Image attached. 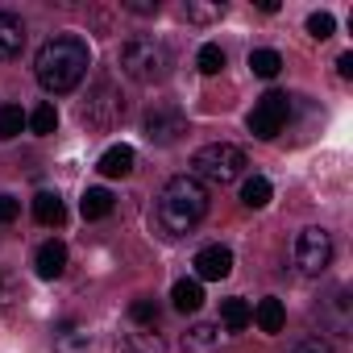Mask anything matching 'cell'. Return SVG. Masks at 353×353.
I'll return each instance as SVG.
<instances>
[{"mask_svg": "<svg viewBox=\"0 0 353 353\" xmlns=\"http://www.w3.org/2000/svg\"><path fill=\"white\" fill-rule=\"evenodd\" d=\"M241 204H245V208H266V204H270V179L250 174V179L241 183Z\"/></svg>", "mask_w": 353, "mask_h": 353, "instance_id": "44dd1931", "label": "cell"}, {"mask_svg": "<svg viewBox=\"0 0 353 353\" xmlns=\"http://www.w3.org/2000/svg\"><path fill=\"white\" fill-rule=\"evenodd\" d=\"M291 353H332V345H328V341H320V336H303Z\"/></svg>", "mask_w": 353, "mask_h": 353, "instance_id": "f1b7e54d", "label": "cell"}, {"mask_svg": "<svg viewBox=\"0 0 353 353\" xmlns=\"http://www.w3.org/2000/svg\"><path fill=\"white\" fill-rule=\"evenodd\" d=\"M121 112H125V96H121L108 79H100V83L88 92V100L79 104V121L92 125V129H108V125H117Z\"/></svg>", "mask_w": 353, "mask_h": 353, "instance_id": "5b68a950", "label": "cell"}, {"mask_svg": "<svg viewBox=\"0 0 353 353\" xmlns=\"http://www.w3.org/2000/svg\"><path fill=\"white\" fill-rule=\"evenodd\" d=\"M26 125H30L38 137H50V133L59 129V112H54V104H38V108L26 117Z\"/></svg>", "mask_w": 353, "mask_h": 353, "instance_id": "d4e9b609", "label": "cell"}, {"mask_svg": "<svg viewBox=\"0 0 353 353\" xmlns=\"http://www.w3.org/2000/svg\"><path fill=\"white\" fill-rule=\"evenodd\" d=\"M158 316H162V307H158V299H150V295H141V299H133V303H129V320H133V324H141V328H154V324H158Z\"/></svg>", "mask_w": 353, "mask_h": 353, "instance_id": "484cf974", "label": "cell"}, {"mask_svg": "<svg viewBox=\"0 0 353 353\" xmlns=\"http://www.w3.org/2000/svg\"><path fill=\"white\" fill-rule=\"evenodd\" d=\"M287 117H291V96L287 92H266L258 104H254V112H250V133L254 137H262V141H270V137H279L283 133V125H287Z\"/></svg>", "mask_w": 353, "mask_h": 353, "instance_id": "8992f818", "label": "cell"}, {"mask_svg": "<svg viewBox=\"0 0 353 353\" xmlns=\"http://www.w3.org/2000/svg\"><path fill=\"white\" fill-rule=\"evenodd\" d=\"M17 212H21V204H17L13 196H0V225H13Z\"/></svg>", "mask_w": 353, "mask_h": 353, "instance_id": "f546056e", "label": "cell"}, {"mask_svg": "<svg viewBox=\"0 0 353 353\" xmlns=\"http://www.w3.org/2000/svg\"><path fill=\"white\" fill-rule=\"evenodd\" d=\"M229 274H233V250H229V245H204V250L196 254V279L221 283V279H229Z\"/></svg>", "mask_w": 353, "mask_h": 353, "instance_id": "9c48e42d", "label": "cell"}, {"mask_svg": "<svg viewBox=\"0 0 353 353\" xmlns=\"http://www.w3.org/2000/svg\"><path fill=\"white\" fill-rule=\"evenodd\" d=\"M196 67H200L204 75H221V71H225V50H221L216 42L200 46V54H196Z\"/></svg>", "mask_w": 353, "mask_h": 353, "instance_id": "4316f807", "label": "cell"}, {"mask_svg": "<svg viewBox=\"0 0 353 353\" xmlns=\"http://www.w3.org/2000/svg\"><path fill=\"white\" fill-rule=\"evenodd\" d=\"M26 50V26L17 13H0V63H9Z\"/></svg>", "mask_w": 353, "mask_h": 353, "instance_id": "30bf717a", "label": "cell"}, {"mask_svg": "<svg viewBox=\"0 0 353 353\" xmlns=\"http://www.w3.org/2000/svg\"><path fill=\"white\" fill-rule=\"evenodd\" d=\"M328 262H332V237H328V229H316V225L303 229L295 237V266L303 274H320Z\"/></svg>", "mask_w": 353, "mask_h": 353, "instance_id": "52a82bcc", "label": "cell"}, {"mask_svg": "<svg viewBox=\"0 0 353 353\" xmlns=\"http://www.w3.org/2000/svg\"><path fill=\"white\" fill-rule=\"evenodd\" d=\"M204 216H208V188L196 179V174H174V179L158 192L154 221H158L162 237H183Z\"/></svg>", "mask_w": 353, "mask_h": 353, "instance_id": "6da1fadb", "label": "cell"}, {"mask_svg": "<svg viewBox=\"0 0 353 353\" xmlns=\"http://www.w3.org/2000/svg\"><path fill=\"white\" fill-rule=\"evenodd\" d=\"M221 320H225V328L229 332H241V328H250V320H254V307L245 303V299H225L221 303Z\"/></svg>", "mask_w": 353, "mask_h": 353, "instance_id": "ffe728a7", "label": "cell"}, {"mask_svg": "<svg viewBox=\"0 0 353 353\" xmlns=\"http://www.w3.org/2000/svg\"><path fill=\"white\" fill-rule=\"evenodd\" d=\"M245 166H250V158H245V150L233 145V141H212V145L196 150V158H192L196 179H200V183H216V188L241 179Z\"/></svg>", "mask_w": 353, "mask_h": 353, "instance_id": "277c9868", "label": "cell"}, {"mask_svg": "<svg viewBox=\"0 0 353 353\" xmlns=\"http://www.w3.org/2000/svg\"><path fill=\"white\" fill-rule=\"evenodd\" d=\"M21 129H26V112H21V104H0V141L21 137Z\"/></svg>", "mask_w": 353, "mask_h": 353, "instance_id": "603a6c76", "label": "cell"}, {"mask_svg": "<svg viewBox=\"0 0 353 353\" xmlns=\"http://www.w3.org/2000/svg\"><path fill=\"white\" fill-rule=\"evenodd\" d=\"M34 266H38L42 279H59V274L67 270V245H63V241H46V245H38Z\"/></svg>", "mask_w": 353, "mask_h": 353, "instance_id": "5bb4252c", "label": "cell"}, {"mask_svg": "<svg viewBox=\"0 0 353 353\" xmlns=\"http://www.w3.org/2000/svg\"><path fill=\"white\" fill-rule=\"evenodd\" d=\"M183 349L188 353H221V324H208V320L192 324L183 332Z\"/></svg>", "mask_w": 353, "mask_h": 353, "instance_id": "4fadbf2b", "label": "cell"}, {"mask_svg": "<svg viewBox=\"0 0 353 353\" xmlns=\"http://www.w3.org/2000/svg\"><path fill=\"white\" fill-rule=\"evenodd\" d=\"M133 162H137V154H133V145H108V150L100 154V162H96V170L104 174V179H125V174L133 170Z\"/></svg>", "mask_w": 353, "mask_h": 353, "instance_id": "7c38bea8", "label": "cell"}, {"mask_svg": "<svg viewBox=\"0 0 353 353\" xmlns=\"http://www.w3.org/2000/svg\"><path fill=\"white\" fill-rule=\"evenodd\" d=\"M336 71H341V79H353V54H341L336 59Z\"/></svg>", "mask_w": 353, "mask_h": 353, "instance_id": "4dcf8cb0", "label": "cell"}, {"mask_svg": "<svg viewBox=\"0 0 353 353\" xmlns=\"http://www.w3.org/2000/svg\"><path fill=\"white\" fill-rule=\"evenodd\" d=\"M183 133H188V117L174 108V104H154L145 112V137L154 145H174Z\"/></svg>", "mask_w": 353, "mask_h": 353, "instance_id": "ba28073f", "label": "cell"}, {"mask_svg": "<svg viewBox=\"0 0 353 353\" xmlns=\"http://www.w3.org/2000/svg\"><path fill=\"white\" fill-rule=\"evenodd\" d=\"M92 349V332L79 324H63L54 332V353H88Z\"/></svg>", "mask_w": 353, "mask_h": 353, "instance_id": "ac0fdd59", "label": "cell"}, {"mask_svg": "<svg viewBox=\"0 0 353 353\" xmlns=\"http://www.w3.org/2000/svg\"><path fill=\"white\" fill-rule=\"evenodd\" d=\"M332 30H336V21H332V13H312V17H307V34H312L316 42H324V38H332Z\"/></svg>", "mask_w": 353, "mask_h": 353, "instance_id": "83f0119b", "label": "cell"}, {"mask_svg": "<svg viewBox=\"0 0 353 353\" xmlns=\"http://www.w3.org/2000/svg\"><path fill=\"white\" fill-rule=\"evenodd\" d=\"M121 71L133 83H162L170 75V50L158 38H129L121 46Z\"/></svg>", "mask_w": 353, "mask_h": 353, "instance_id": "3957f363", "label": "cell"}, {"mask_svg": "<svg viewBox=\"0 0 353 353\" xmlns=\"http://www.w3.org/2000/svg\"><path fill=\"white\" fill-rule=\"evenodd\" d=\"M34 221H38V225H46V229H59V225L67 221L63 200H59L54 192H38V196H34Z\"/></svg>", "mask_w": 353, "mask_h": 353, "instance_id": "2e32d148", "label": "cell"}, {"mask_svg": "<svg viewBox=\"0 0 353 353\" xmlns=\"http://www.w3.org/2000/svg\"><path fill=\"white\" fill-rule=\"evenodd\" d=\"M183 13H188V21L208 26V21H221V17H225V5H221V0H188Z\"/></svg>", "mask_w": 353, "mask_h": 353, "instance_id": "cb8c5ba5", "label": "cell"}, {"mask_svg": "<svg viewBox=\"0 0 353 353\" xmlns=\"http://www.w3.org/2000/svg\"><path fill=\"white\" fill-rule=\"evenodd\" d=\"M88 67H92L88 42H83V38H71V34L50 38V42L38 50V59H34V75H38V83H42L50 96H63V92L79 88V79L88 75Z\"/></svg>", "mask_w": 353, "mask_h": 353, "instance_id": "7a4b0ae2", "label": "cell"}, {"mask_svg": "<svg viewBox=\"0 0 353 353\" xmlns=\"http://www.w3.org/2000/svg\"><path fill=\"white\" fill-rule=\"evenodd\" d=\"M117 353H166V341L154 328H129L117 336Z\"/></svg>", "mask_w": 353, "mask_h": 353, "instance_id": "8fae6325", "label": "cell"}, {"mask_svg": "<svg viewBox=\"0 0 353 353\" xmlns=\"http://www.w3.org/2000/svg\"><path fill=\"white\" fill-rule=\"evenodd\" d=\"M254 320H258V328L266 332V336H274V332H283V324H287V307H283V299H262L258 307H254Z\"/></svg>", "mask_w": 353, "mask_h": 353, "instance_id": "e0dca14e", "label": "cell"}, {"mask_svg": "<svg viewBox=\"0 0 353 353\" xmlns=\"http://www.w3.org/2000/svg\"><path fill=\"white\" fill-rule=\"evenodd\" d=\"M250 71L258 79H274L283 71V54L279 50H250Z\"/></svg>", "mask_w": 353, "mask_h": 353, "instance_id": "7402d4cb", "label": "cell"}, {"mask_svg": "<svg viewBox=\"0 0 353 353\" xmlns=\"http://www.w3.org/2000/svg\"><path fill=\"white\" fill-rule=\"evenodd\" d=\"M170 303H174V312H200V303H204V287H200V279H179L170 287Z\"/></svg>", "mask_w": 353, "mask_h": 353, "instance_id": "9a60e30c", "label": "cell"}, {"mask_svg": "<svg viewBox=\"0 0 353 353\" xmlns=\"http://www.w3.org/2000/svg\"><path fill=\"white\" fill-rule=\"evenodd\" d=\"M79 212H83V221H100V216H108V212H112V192H108V188H88Z\"/></svg>", "mask_w": 353, "mask_h": 353, "instance_id": "d6986e66", "label": "cell"}, {"mask_svg": "<svg viewBox=\"0 0 353 353\" xmlns=\"http://www.w3.org/2000/svg\"><path fill=\"white\" fill-rule=\"evenodd\" d=\"M125 9H129V13H158V5H150V0H129Z\"/></svg>", "mask_w": 353, "mask_h": 353, "instance_id": "1f68e13d", "label": "cell"}]
</instances>
